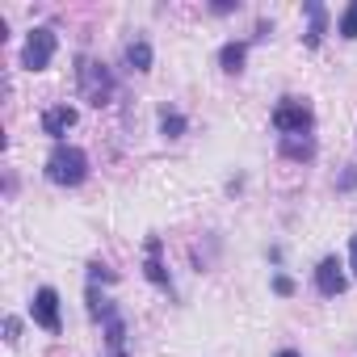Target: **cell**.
Listing matches in <instances>:
<instances>
[{
	"mask_svg": "<svg viewBox=\"0 0 357 357\" xmlns=\"http://www.w3.org/2000/svg\"><path fill=\"white\" fill-rule=\"evenodd\" d=\"M164 240L160 236H147V261H143V278L151 282V286H160L164 294H172V278H168V269H164Z\"/></svg>",
	"mask_w": 357,
	"mask_h": 357,
	"instance_id": "cell-7",
	"label": "cell"
},
{
	"mask_svg": "<svg viewBox=\"0 0 357 357\" xmlns=\"http://www.w3.org/2000/svg\"><path fill=\"white\" fill-rule=\"evenodd\" d=\"M269 122H273V130H278V135H311L315 114H311V105H307L303 97H282Z\"/></svg>",
	"mask_w": 357,
	"mask_h": 357,
	"instance_id": "cell-4",
	"label": "cell"
},
{
	"mask_svg": "<svg viewBox=\"0 0 357 357\" xmlns=\"http://www.w3.org/2000/svg\"><path fill=\"white\" fill-rule=\"evenodd\" d=\"M55 47H59V34L51 26H34L26 34V47H22V68L26 72H47L51 59H55Z\"/></svg>",
	"mask_w": 357,
	"mask_h": 357,
	"instance_id": "cell-3",
	"label": "cell"
},
{
	"mask_svg": "<svg viewBox=\"0 0 357 357\" xmlns=\"http://www.w3.org/2000/svg\"><path fill=\"white\" fill-rule=\"evenodd\" d=\"M185 130H190V122H185L181 109H172V105L160 109V135H164V139H181Z\"/></svg>",
	"mask_w": 357,
	"mask_h": 357,
	"instance_id": "cell-13",
	"label": "cell"
},
{
	"mask_svg": "<svg viewBox=\"0 0 357 357\" xmlns=\"http://www.w3.org/2000/svg\"><path fill=\"white\" fill-rule=\"evenodd\" d=\"M30 315H34V324H38V328H47L51 336H59V332H63V319H59V290H55V286L34 290Z\"/></svg>",
	"mask_w": 357,
	"mask_h": 357,
	"instance_id": "cell-5",
	"label": "cell"
},
{
	"mask_svg": "<svg viewBox=\"0 0 357 357\" xmlns=\"http://www.w3.org/2000/svg\"><path fill=\"white\" fill-rule=\"evenodd\" d=\"M76 84H80V97L89 105H97V109L114 101V76H109V68L97 63V59H89V55H76Z\"/></svg>",
	"mask_w": 357,
	"mask_h": 357,
	"instance_id": "cell-2",
	"label": "cell"
},
{
	"mask_svg": "<svg viewBox=\"0 0 357 357\" xmlns=\"http://www.w3.org/2000/svg\"><path fill=\"white\" fill-rule=\"evenodd\" d=\"M278 151L286 155V160H311L315 155V139L311 135H282V143H278Z\"/></svg>",
	"mask_w": 357,
	"mask_h": 357,
	"instance_id": "cell-10",
	"label": "cell"
},
{
	"mask_svg": "<svg viewBox=\"0 0 357 357\" xmlns=\"http://www.w3.org/2000/svg\"><path fill=\"white\" fill-rule=\"evenodd\" d=\"M273 294L290 298V294H294V278H286V273H273Z\"/></svg>",
	"mask_w": 357,
	"mask_h": 357,
	"instance_id": "cell-17",
	"label": "cell"
},
{
	"mask_svg": "<svg viewBox=\"0 0 357 357\" xmlns=\"http://www.w3.org/2000/svg\"><path fill=\"white\" fill-rule=\"evenodd\" d=\"M340 38H349V43L357 38V0H353V5L340 13Z\"/></svg>",
	"mask_w": 357,
	"mask_h": 357,
	"instance_id": "cell-15",
	"label": "cell"
},
{
	"mask_svg": "<svg viewBox=\"0 0 357 357\" xmlns=\"http://www.w3.org/2000/svg\"><path fill=\"white\" fill-rule=\"evenodd\" d=\"M344 286H349L344 265H340L336 257H324V261L315 265V290H319L324 298H336V294H344Z\"/></svg>",
	"mask_w": 357,
	"mask_h": 357,
	"instance_id": "cell-6",
	"label": "cell"
},
{
	"mask_svg": "<svg viewBox=\"0 0 357 357\" xmlns=\"http://www.w3.org/2000/svg\"><path fill=\"white\" fill-rule=\"evenodd\" d=\"M84 176H89V155L80 147H72V143H55L51 155H47V181L72 190V185L84 181Z\"/></svg>",
	"mask_w": 357,
	"mask_h": 357,
	"instance_id": "cell-1",
	"label": "cell"
},
{
	"mask_svg": "<svg viewBox=\"0 0 357 357\" xmlns=\"http://www.w3.org/2000/svg\"><path fill=\"white\" fill-rule=\"evenodd\" d=\"M244 59H248V43H223L219 68H223L227 76H240V72H244Z\"/></svg>",
	"mask_w": 357,
	"mask_h": 357,
	"instance_id": "cell-12",
	"label": "cell"
},
{
	"mask_svg": "<svg viewBox=\"0 0 357 357\" xmlns=\"http://www.w3.org/2000/svg\"><path fill=\"white\" fill-rule=\"evenodd\" d=\"M278 357H303V353H298V349H282Z\"/></svg>",
	"mask_w": 357,
	"mask_h": 357,
	"instance_id": "cell-21",
	"label": "cell"
},
{
	"mask_svg": "<svg viewBox=\"0 0 357 357\" xmlns=\"http://www.w3.org/2000/svg\"><path fill=\"white\" fill-rule=\"evenodd\" d=\"M126 63L135 72H151V43L147 38H130L126 43Z\"/></svg>",
	"mask_w": 357,
	"mask_h": 357,
	"instance_id": "cell-14",
	"label": "cell"
},
{
	"mask_svg": "<svg viewBox=\"0 0 357 357\" xmlns=\"http://www.w3.org/2000/svg\"><path fill=\"white\" fill-rule=\"evenodd\" d=\"M349 265H353V278H357V231H353V240H349Z\"/></svg>",
	"mask_w": 357,
	"mask_h": 357,
	"instance_id": "cell-20",
	"label": "cell"
},
{
	"mask_svg": "<svg viewBox=\"0 0 357 357\" xmlns=\"http://www.w3.org/2000/svg\"><path fill=\"white\" fill-rule=\"evenodd\" d=\"M303 9H307V17H311V22H307V34H303V47H307V51H319V43H324V34H328V9L319 5V0H307Z\"/></svg>",
	"mask_w": 357,
	"mask_h": 357,
	"instance_id": "cell-9",
	"label": "cell"
},
{
	"mask_svg": "<svg viewBox=\"0 0 357 357\" xmlns=\"http://www.w3.org/2000/svg\"><path fill=\"white\" fill-rule=\"evenodd\" d=\"M89 282H118V278H114L101 261H93V265H89Z\"/></svg>",
	"mask_w": 357,
	"mask_h": 357,
	"instance_id": "cell-18",
	"label": "cell"
},
{
	"mask_svg": "<svg viewBox=\"0 0 357 357\" xmlns=\"http://www.w3.org/2000/svg\"><path fill=\"white\" fill-rule=\"evenodd\" d=\"M336 190H340V194H353V190H357V164H349V168L336 176Z\"/></svg>",
	"mask_w": 357,
	"mask_h": 357,
	"instance_id": "cell-16",
	"label": "cell"
},
{
	"mask_svg": "<svg viewBox=\"0 0 357 357\" xmlns=\"http://www.w3.org/2000/svg\"><path fill=\"white\" fill-rule=\"evenodd\" d=\"M101 324H105V344H109V357H126V353H122V344H126V319L118 315V307H114Z\"/></svg>",
	"mask_w": 357,
	"mask_h": 357,
	"instance_id": "cell-11",
	"label": "cell"
},
{
	"mask_svg": "<svg viewBox=\"0 0 357 357\" xmlns=\"http://www.w3.org/2000/svg\"><path fill=\"white\" fill-rule=\"evenodd\" d=\"M5 340H9V344H17V340H22V319H17V315H9V319H5Z\"/></svg>",
	"mask_w": 357,
	"mask_h": 357,
	"instance_id": "cell-19",
	"label": "cell"
},
{
	"mask_svg": "<svg viewBox=\"0 0 357 357\" xmlns=\"http://www.w3.org/2000/svg\"><path fill=\"white\" fill-rule=\"evenodd\" d=\"M76 118H80V114H76L72 105H51V109L43 114V135H51L55 143H63V135L76 126Z\"/></svg>",
	"mask_w": 357,
	"mask_h": 357,
	"instance_id": "cell-8",
	"label": "cell"
}]
</instances>
